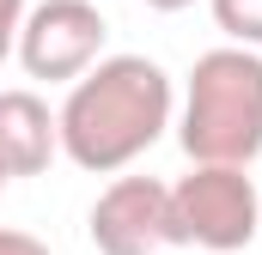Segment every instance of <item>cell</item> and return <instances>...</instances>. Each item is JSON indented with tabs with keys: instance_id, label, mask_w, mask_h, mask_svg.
I'll return each mask as SVG.
<instances>
[{
	"instance_id": "obj_7",
	"label": "cell",
	"mask_w": 262,
	"mask_h": 255,
	"mask_svg": "<svg viewBox=\"0 0 262 255\" xmlns=\"http://www.w3.org/2000/svg\"><path fill=\"white\" fill-rule=\"evenodd\" d=\"M207 6H213V24L226 31V43L262 49V0H207Z\"/></svg>"
},
{
	"instance_id": "obj_9",
	"label": "cell",
	"mask_w": 262,
	"mask_h": 255,
	"mask_svg": "<svg viewBox=\"0 0 262 255\" xmlns=\"http://www.w3.org/2000/svg\"><path fill=\"white\" fill-rule=\"evenodd\" d=\"M0 255H49V243L31 237V231H6L0 225Z\"/></svg>"
},
{
	"instance_id": "obj_10",
	"label": "cell",
	"mask_w": 262,
	"mask_h": 255,
	"mask_svg": "<svg viewBox=\"0 0 262 255\" xmlns=\"http://www.w3.org/2000/svg\"><path fill=\"white\" fill-rule=\"evenodd\" d=\"M152 12H183V6H195V0H146Z\"/></svg>"
},
{
	"instance_id": "obj_4",
	"label": "cell",
	"mask_w": 262,
	"mask_h": 255,
	"mask_svg": "<svg viewBox=\"0 0 262 255\" xmlns=\"http://www.w3.org/2000/svg\"><path fill=\"white\" fill-rule=\"evenodd\" d=\"M104 12L92 0H37L25 6V24H18V67L31 79H49V85H73L85 67L104 55Z\"/></svg>"
},
{
	"instance_id": "obj_6",
	"label": "cell",
	"mask_w": 262,
	"mask_h": 255,
	"mask_svg": "<svg viewBox=\"0 0 262 255\" xmlns=\"http://www.w3.org/2000/svg\"><path fill=\"white\" fill-rule=\"evenodd\" d=\"M55 152H61L55 110H49L37 91H25V85L0 91V164H6L12 176H43Z\"/></svg>"
},
{
	"instance_id": "obj_3",
	"label": "cell",
	"mask_w": 262,
	"mask_h": 255,
	"mask_svg": "<svg viewBox=\"0 0 262 255\" xmlns=\"http://www.w3.org/2000/svg\"><path fill=\"white\" fill-rule=\"evenodd\" d=\"M177 237L207 255L250 249L262 231V194L250 183V164H195L183 183H171Z\"/></svg>"
},
{
	"instance_id": "obj_11",
	"label": "cell",
	"mask_w": 262,
	"mask_h": 255,
	"mask_svg": "<svg viewBox=\"0 0 262 255\" xmlns=\"http://www.w3.org/2000/svg\"><path fill=\"white\" fill-rule=\"evenodd\" d=\"M6 183H12V170H6V164H0V189H6Z\"/></svg>"
},
{
	"instance_id": "obj_1",
	"label": "cell",
	"mask_w": 262,
	"mask_h": 255,
	"mask_svg": "<svg viewBox=\"0 0 262 255\" xmlns=\"http://www.w3.org/2000/svg\"><path fill=\"white\" fill-rule=\"evenodd\" d=\"M171 110H177L171 73L152 55H98L67 85V104L55 110L61 152L67 164L92 176H116L140 152L159 146V134L171 128Z\"/></svg>"
},
{
	"instance_id": "obj_2",
	"label": "cell",
	"mask_w": 262,
	"mask_h": 255,
	"mask_svg": "<svg viewBox=\"0 0 262 255\" xmlns=\"http://www.w3.org/2000/svg\"><path fill=\"white\" fill-rule=\"evenodd\" d=\"M177 140L189 164H256L262 158V49L226 43L189 67Z\"/></svg>"
},
{
	"instance_id": "obj_5",
	"label": "cell",
	"mask_w": 262,
	"mask_h": 255,
	"mask_svg": "<svg viewBox=\"0 0 262 255\" xmlns=\"http://www.w3.org/2000/svg\"><path fill=\"white\" fill-rule=\"evenodd\" d=\"M98 255H159L177 249V213H171V189L159 176H116L110 189L92 200L85 219Z\"/></svg>"
},
{
	"instance_id": "obj_8",
	"label": "cell",
	"mask_w": 262,
	"mask_h": 255,
	"mask_svg": "<svg viewBox=\"0 0 262 255\" xmlns=\"http://www.w3.org/2000/svg\"><path fill=\"white\" fill-rule=\"evenodd\" d=\"M18 24H25V0H0V61L18 49Z\"/></svg>"
}]
</instances>
